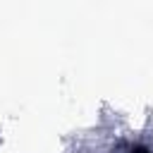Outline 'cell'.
Masks as SVG:
<instances>
[{"instance_id":"6da1fadb","label":"cell","mask_w":153,"mask_h":153,"mask_svg":"<svg viewBox=\"0 0 153 153\" xmlns=\"http://www.w3.org/2000/svg\"><path fill=\"white\" fill-rule=\"evenodd\" d=\"M127 153H153V151H148L146 146H139V143H136V146H129Z\"/></svg>"}]
</instances>
